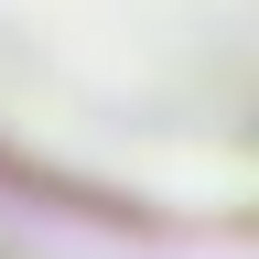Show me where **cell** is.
I'll return each instance as SVG.
<instances>
[{
  "label": "cell",
  "instance_id": "obj_1",
  "mask_svg": "<svg viewBox=\"0 0 259 259\" xmlns=\"http://www.w3.org/2000/svg\"><path fill=\"white\" fill-rule=\"evenodd\" d=\"M0 151L259 216V0H0Z\"/></svg>",
  "mask_w": 259,
  "mask_h": 259
}]
</instances>
